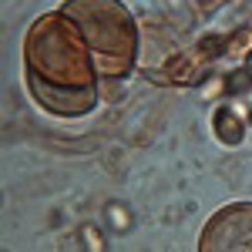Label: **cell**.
<instances>
[{
	"label": "cell",
	"instance_id": "3957f363",
	"mask_svg": "<svg viewBox=\"0 0 252 252\" xmlns=\"http://www.w3.org/2000/svg\"><path fill=\"white\" fill-rule=\"evenodd\" d=\"M195 252H252V198L219 205L205 219Z\"/></svg>",
	"mask_w": 252,
	"mask_h": 252
},
{
	"label": "cell",
	"instance_id": "7a4b0ae2",
	"mask_svg": "<svg viewBox=\"0 0 252 252\" xmlns=\"http://www.w3.org/2000/svg\"><path fill=\"white\" fill-rule=\"evenodd\" d=\"M61 10L78 24L94 54L101 78L125 81L135 74L141 54V31L125 0H61Z\"/></svg>",
	"mask_w": 252,
	"mask_h": 252
},
{
	"label": "cell",
	"instance_id": "5b68a950",
	"mask_svg": "<svg viewBox=\"0 0 252 252\" xmlns=\"http://www.w3.org/2000/svg\"><path fill=\"white\" fill-rule=\"evenodd\" d=\"M81 242L88 246V252H104V242L97 246V229L94 225H84V229H81Z\"/></svg>",
	"mask_w": 252,
	"mask_h": 252
},
{
	"label": "cell",
	"instance_id": "6da1fadb",
	"mask_svg": "<svg viewBox=\"0 0 252 252\" xmlns=\"http://www.w3.org/2000/svg\"><path fill=\"white\" fill-rule=\"evenodd\" d=\"M24 88L40 111L64 121L88 118L104 101V78L78 24L61 7L27 24L20 40Z\"/></svg>",
	"mask_w": 252,
	"mask_h": 252
},
{
	"label": "cell",
	"instance_id": "277c9868",
	"mask_svg": "<svg viewBox=\"0 0 252 252\" xmlns=\"http://www.w3.org/2000/svg\"><path fill=\"white\" fill-rule=\"evenodd\" d=\"M212 131L225 148H235V145L246 141V121L235 115L232 104H219L215 115H212Z\"/></svg>",
	"mask_w": 252,
	"mask_h": 252
}]
</instances>
